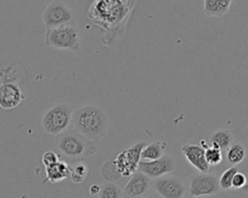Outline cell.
I'll list each match as a JSON object with an SVG mask.
<instances>
[{"instance_id":"8fae6325","label":"cell","mask_w":248,"mask_h":198,"mask_svg":"<svg viewBox=\"0 0 248 198\" xmlns=\"http://www.w3.org/2000/svg\"><path fill=\"white\" fill-rule=\"evenodd\" d=\"M25 99L20 88L15 83H2L0 85V107L13 109L21 103Z\"/></svg>"},{"instance_id":"7402d4cb","label":"cell","mask_w":248,"mask_h":198,"mask_svg":"<svg viewBox=\"0 0 248 198\" xmlns=\"http://www.w3.org/2000/svg\"><path fill=\"white\" fill-rule=\"evenodd\" d=\"M204 157L209 166L218 165L223 159L222 150L212 146L207 147L206 149H204Z\"/></svg>"},{"instance_id":"9a60e30c","label":"cell","mask_w":248,"mask_h":198,"mask_svg":"<svg viewBox=\"0 0 248 198\" xmlns=\"http://www.w3.org/2000/svg\"><path fill=\"white\" fill-rule=\"evenodd\" d=\"M232 0H203V12L209 16L221 17L230 10Z\"/></svg>"},{"instance_id":"4fadbf2b","label":"cell","mask_w":248,"mask_h":198,"mask_svg":"<svg viewBox=\"0 0 248 198\" xmlns=\"http://www.w3.org/2000/svg\"><path fill=\"white\" fill-rule=\"evenodd\" d=\"M149 178L143 173L135 172L127 182L124 187V194L131 198H140L143 196L149 188Z\"/></svg>"},{"instance_id":"603a6c76","label":"cell","mask_w":248,"mask_h":198,"mask_svg":"<svg viewBox=\"0 0 248 198\" xmlns=\"http://www.w3.org/2000/svg\"><path fill=\"white\" fill-rule=\"evenodd\" d=\"M238 171L237 167L235 165L228 168L227 170H225L221 177L218 179V183H219V186H220V189H224V190H227V189H230L232 188V177L233 175Z\"/></svg>"},{"instance_id":"44dd1931","label":"cell","mask_w":248,"mask_h":198,"mask_svg":"<svg viewBox=\"0 0 248 198\" xmlns=\"http://www.w3.org/2000/svg\"><path fill=\"white\" fill-rule=\"evenodd\" d=\"M99 198H122V191L114 183H105L100 189Z\"/></svg>"},{"instance_id":"6da1fadb","label":"cell","mask_w":248,"mask_h":198,"mask_svg":"<svg viewBox=\"0 0 248 198\" xmlns=\"http://www.w3.org/2000/svg\"><path fill=\"white\" fill-rule=\"evenodd\" d=\"M134 5V0H93L87 16L94 24L110 32L127 22Z\"/></svg>"},{"instance_id":"30bf717a","label":"cell","mask_w":248,"mask_h":198,"mask_svg":"<svg viewBox=\"0 0 248 198\" xmlns=\"http://www.w3.org/2000/svg\"><path fill=\"white\" fill-rule=\"evenodd\" d=\"M154 188L163 198H182L185 192L183 183L175 177H161L154 183Z\"/></svg>"},{"instance_id":"484cf974","label":"cell","mask_w":248,"mask_h":198,"mask_svg":"<svg viewBox=\"0 0 248 198\" xmlns=\"http://www.w3.org/2000/svg\"><path fill=\"white\" fill-rule=\"evenodd\" d=\"M101 189V185L97 184H93L90 185L89 187V194L90 195H98Z\"/></svg>"},{"instance_id":"83f0119b","label":"cell","mask_w":248,"mask_h":198,"mask_svg":"<svg viewBox=\"0 0 248 198\" xmlns=\"http://www.w3.org/2000/svg\"></svg>"},{"instance_id":"3957f363","label":"cell","mask_w":248,"mask_h":198,"mask_svg":"<svg viewBox=\"0 0 248 198\" xmlns=\"http://www.w3.org/2000/svg\"><path fill=\"white\" fill-rule=\"evenodd\" d=\"M57 148L60 153L75 161L90 157L97 153L93 141H90L76 131H65L57 140Z\"/></svg>"},{"instance_id":"2e32d148","label":"cell","mask_w":248,"mask_h":198,"mask_svg":"<svg viewBox=\"0 0 248 198\" xmlns=\"http://www.w3.org/2000/svg\"><path fill=\"white\" fill-rule=\"evenodd\" d=\"M166 142H153L145 144L140 153L141 160H155L162 157L165 154Z\"/></svg>"},{"instance_id":"e0dca14e","label":"cell","mask_w":248,"mask_h":198,"mask_svg":"<svg viewBox=\"0 0 248 198\" xmlns=\"http://www.w3.org/2000/svg\"><path fill=\"white\" fill-rule=\"evenodd\" d=\"M233 143V137L228 129L215 130L210 136V144L212 147L220 150L228 149Z\"/></svg>"},{"instance_id":"4316f807","label":"cell","mask_w":248,"mask_h":198,"mask_svg":"<svg viewBox=\"0 0 248 198\" xmlns=\"http://www.w3.org/2000/svg\"><path fill=\"white\" fill-rule=\"evenodd\" d=\"M194 198H202V197H194Z\"/></svg>"},{"instance_id":"7c38bea8","label":"cell","mask_w":248,"mask_h":198,"mask_svg":"<svg viewBox=\"0 0 248 198\" xmlns=\"http://www.w3.org/2000/svg\"><path fill=\"white\" fill-rule=\"evenodd\" d=\"M181 151L187 161L201 173L210 171V166L207 164L204 157V149L198 144H185Z\"/></svg>"},{"instance_id":"d4e9b609","label":"cell","mask_w":248,"mask_h":198,"mask_svg":"<svg viewBox=\"0 0 248 198\" xmlns=\"http://www.w3.org/2000/svg\"><path fill=\"white\" fill-rule=\"evenodd\" d=\"M59 160L60 159H59L58 155L52 151H47V152L44 153V155L42 156V163L44 164L45 167L50 166Z\"/></svg>"},{"instance_id":"9c48e42d","label":"cell","mask_w":248,"mask_h":198,"mask_svg":"<svg viewBox=\"0 0 248 198\" xmlns=\"http://www.w3.org/2000/svg\"><path fill=\"white\" fill-rule=\"evenodd\" d=\"M138 169L148 178L158 179L170 173L174 169V161L172 157L164 155L162 157L155 160H140Z\"/></svg>"},{"instance_id":"5b68a950","label":"cell","mask_w":248,"mask_h":198,"mask_svg":"<svg viewBox=\"0 0 248 198\" xmlns=\"http://www.w3.org/2000/svg\"><path fill=\"white\" fill-rule=\"evenodd\" d=\"M73 109L66 103H58L42 116L43 129L50 135H60L71 128Z\"/></svg>"},{"instance_id":"cb8c5ba5","label":"cell","mask_w":248,"mask_h":198,"mask_svg":"<svg viewBox=\"0 0 248 198\" xmlns=\"http://www.w3.org/2000/svg\"><path fill=\"white\" fill-rule=\"evenodd\" d=\"M246 186V177L243 173L237 171L232 180V187L234 189H241Z\"/></svg>"},{"instance_id":"ac0fdd59","label":"cell","mask_w":248,"mask_h":198,"mask_svg":"<svg viewBox=\"0 0 248 198\" xmlns=\"http://www.w3.org/2000/svg\"><path fill=\"white\" fill-rule=\"evenodd\" d=\"M88 172L89 170L87 165L83 161L78 160L73 165H70L69 179L74 184H80L85 180Z\"/></svg>"},{"instance_id":"8992f818","label":"cell","mask_w":248,"mask_h":198,"mask_svg":"<svg viewBox=\"0 0 248 198\" xmlns=\"http://www.w3.org/2000/svg\"><path fill=\"white\" fill-rule=\"evenodd\" d=\"M144 145V142H138L128 149L121 151L115 156L113 162L121 178L131 177L135 172H137L140 161V153Z\"/></svg>"},{"instance_id":"d6986e66","label":"cell","mask_w":248,"mask_h":198,"mask_svg":"<svg viewBox=\"0 0 248 198\" xmlns=\"http://www.w3.org/2000/svg\"><path fill=\"white\" fill-rule=\"evenodd\" d=\"M246 155L245 147L237 142H233L227 151V158L232 165H237L240 163Z\"/></svg>"},{"instance_id":"ba28073f","label":"cell","mask_w":248,"mask_h":198,"mask_svg":"<svg viewBox=\"0 0 248 198\" xmlns=\"http://www.w3.org/2000/svg\"><path fill=\"white\" fill-rule=\"evenodd\" d=\"M219 191L218 178L207 173L194 176L189 184V193L194 197L213 195Z\"/></svg>"},{"instance_id":"ffe728a7","label":"cell","mask_w":248,"mask_h":198,"mask_svg":"<svg viewBox=\"0 0 248 198\" xmlns=\"http://www.w3.org/2000/svg\"><path fill=\"white\" fill-rule=\"evenodd\" d=\"M101 175L107 183H114L121 178L115 168L113 159L107 160L103 163L101 166Z\"/></svg>"},{"instance_id":"52a82bcc","label":"cell","mask_w":248,"mask_h":198,"mask_svg":"<svg viewBox=\"0 0 248 198\" xmlns=\"http://www.w3.org/2000/svg\"><path fill=\"white\" fill-rule=\"evenodd\" d=\"M46 29L68 24L73 20V12L70 7L61 0L51 1L41 15Z\"/></svg>"},{"instance_id":"7a4b0ae2","label":"cell","mask_w":248,"mask_h":198,"mask_svg":"<svg viewBox=\"0 0 248 198\" xmlns=\"http://www.w3.org/2000/svg\"><path fill=\"white\" fill-rule=\"evenodd\" d=\"M71 128L90 141H98L108 133V116L100 107L94 105L81 106L73 110Z\"/></svg>"},{"instance_id":"5bb4252c","label":"cell","mask_w":248,"mask_h":198,"mask_svg":"<svg viewBox=\"0 0 248 198\" xmlns=\"http://www.w3.org/2000/svg\"><path fill=\"white\" fill-rule=\"evenodd\" d=\"M70 165L63 161L59 160L56 163L46 167V179L43 184L49 182L52 184L61 182L67 178H69Z\"/></svg>"},{"instance_id":"277c9868","label":"cell","mask_w":248,"mask_h":198,"mask_svg":"<svg viewBox=\"0 0 248 198\" xmlns=\"http://www.w3.org/2000/svg\"><path fill=\"white\" fill-rule=\"evenodd\" d=\"M44 43L57 49L78 50L80 46L79 31L75 22L46 29Z\"/></svg>"}]
</instances>
